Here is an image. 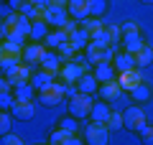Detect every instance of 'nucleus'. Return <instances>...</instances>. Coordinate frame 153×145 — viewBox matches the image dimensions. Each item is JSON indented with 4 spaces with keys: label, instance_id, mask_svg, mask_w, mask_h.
<instances>
[{
    "label": "nucleus",
    "instance_id": "nucleus-1",
    "mask_svg": "<svg viewBox=\"0 0 153 145\" xmlns=\"http://www.w3.org/2000/svg\"><path fill=\"white\" fill-rule=\"evenodd\" d=\"M146 125H148V120H146V109H143V104L133 102L130 107L123 112V127H125L128 132H140Z\"/></svg>",
    "mask_w": 153,
    "mask_h": 145
},
{
    "label": "nucleus",
    "instance_id": "nucleus-2",
    "mask_svg": "<svg viewBox=\"0 0 153 145\" xmlns=\"http://www.w3.org/2000/svg\"><path fill=\"white\" fill-rule=\"evenodd\" d=\"M36 99H38V104H44V107H56V104L64 99V84H61L59 79H54L51 84H46L44 89L36 92Z\"/></svg>",
    "mask_w": 153,
    "mask_h": 145
},
{
    "label": "nucleus",
    "instance_id": "nucleus-3",
    "mask_svg": "<svg viewBox=\"0 0 153 145\" xmlns=\"http://www.w3.org/2000/svg\"><path fill=\"white\" fill-rule=\"evenodd\" d=\"M94 99L92 94H84V92H76L74 97H69V115L76 120H87L89 117V109H92Z\"/></svg>",
    "mask_w": 153,
    "mask_h": 145
},
{
    "label": "nucleus",
    "instance_id": "nucleus-4",
    "mask_svg": "<svg viewBox=\"0 0 153 145\" xmlns=\"http://www.w3.org/2000/svg\"><path fill=\"white\" fill-rule=\"evenodd\" d=\"M82 135H84V143H89V145H107L110 143V130L102 122H92L89 120V125L82 130Z\"/></svg>",
    "mask_w": 153,
    "mask_h": 145
},
{
    "label": "nucleus",
    "instance_id": "nucleus-5",
    "mask_svg": "<svg viewBox=\"0 0 153 145\" xmlns=\"http://www.w3.org/2000/svg\"><path fill=\"white\" fill-rule=\"evenodd\" d=\"M41 18L49 23V28H64L66 21H69V13L66 8H56V5H46L41 10Z\"/></svg>",
    "mask_w": 153,
    "mask_h": 145
},
{
    "label": "nucleus",
    "instance_id": "nucleus-6",
    "mask_svg": "<svg viewBox=\"0 0 153 145\" xmlns=\"http://www.w3.org/2000/svg\"><path fill=\"white\" fill-rule=\"evenodd\" d=\"M84 74V66L82 64H76V61H64L59 69V74H56V79L61 81V84H76V79Z\"/></svg>",
    "mask_w": 153,
    "mask_h": 145
},
{
    "label": "nucleus",
    "instance_id": "nucleus-7",
    "mask_svg": "<svg viewBox=\"0 0 153 145\" xmlns=\"http://www.w3.org/2000/svg\"><path fill=\"white\" fill-rule=\"evenodd\" d=\"M49 51V48L44 46V43H36V41H31L28 46H23V54H21V59L26 61L28 66H33L36 69L38 64H41V59H44V54Z\"/></svg>",
    "mask_w": 153,
    "mask_h": 145
},
{
    "label": "nucleus",
    "instance_id": "nucleus-8",
    "mask_svg": "<svg viewBox=\"0 0 153 145\" xmlns=\"http://www.w3.org/2000/svg\"><path fill=\"white\" fill-rule=\"evenodd\" d=\"M10 115L18 120V122H31L36 117V104L33 102H13Z\"/></svg>",
    "mask_w": 153,
    "mask_h": 145
},
{
    "label": "nucleus",
    "instance_id": "nucleus-9",
    "mask_svg": "<svg viewBox=\"0 0 153 145\" xmlns=\"http://www.w3.org/2000/svg\"><path fill=\"white\" fill-rule=\"evenodd\" d=\"M110 64L115 66L117 74H120V71H128V69H138V66H135V56H133L130 51H125V48H123V51H115Z\"/></svg>",
    "mask_w": 153,
    "mask_h": 145
},
{
    "label": "nucleus",
    "instance_id": "nucleus-10",
    "mask_svg": "<svg viewBox=\"0 0 153 145\" xmlns=\"http://www.w3.org/2000/svg\"><path fill=\"white\" fill-rule=\"evenodd\" d=\"M115 79H117V84H120L123 92H130L133 87H138L143 81V76H140V69H128V71H120Z\"/></svg>",
    "mask_w": 153,
    "mask_h": 145
},
{
    "label": "nucleus",
    "instance_id": "nucleus-11",
    "mask_svg": "<svg viewBox=\"0 0 153 145\" xmlns=\"http://www.w3.org/2000/svg\"><path fill=\"white\" fill-rule=\"evenodd\" d=\"M110 115H112V109H110V102H105V99H97V102L92 104V109H89V117H87V120H92V122H102V125H107Z\"/></svg>",
    "mask_w": 153,
    "mask_h": 145
},
{
    "label": "nucleus",
    "instance_id": "nucleus-12",
    "mask_svg": "<svg viewBox=\"0 0 153 145\" xmlns=\"http://www.w3.org/2000/svg\"><path fill=\"white\" fill-rule=\"evenodd\" d=\"M120 94H123V89H120V84H117V79L105 81V84L97 87V97H100V99H105V102H115Z\"/></svg>",
    "mask_w": 153,
    "mask_h": 145
},
{
    "label": "nucleus",
    "instance_id": "nucleus-13",
    "mask_svg": "<svg viewBox=\"0 0 153 145\" xmlns=\"http://www.w3.org/2000/svg\"><path fill=\"white\" fill-rule=\"evenodd\" d=\"M94 79H97V84H105V81H112L115 76H117V71H115V66L110 64V61H100V64H94Z\"/></svg>",
    "mask_w": 153,
    "mask_h": 145
},
{
    "label": "nucleus",
    "instance_id": "nucleus-14",
    "mask_svg": "<svg viewBox=\"0 0 153 145\" xmlns=\"http://www.w3.org/2000/svg\"><path fill=\"white\" fill-rule=\"evenodd\" d=\"M49 23L44 21V18H36V21H31V31H28V38L36 43H44V38L49 36Z\"/></svg>",
    "mask_w": 153,
    "mask_h": 145
},
{
    "label": "nucleus",
    "instance_id": "nucleus-15",
    "mask_svg": "<svg viewBox=\"0 0 153 145\" xmlns=\"http://www.w3.org/2000/svg\"><path fill=\"white\" fill-rule=\"evenodd\" d=\"M61 64H64V59H61L59 54H56L54 48H49L44 54V59H41V69H46V71H51V74H59V69H61Z\"/></svg>",
    "mask_w": 153,
    "mask_h": 145
},
{
    "label": "nucleus",
    "instance_id": "nucleus-16",
    "mask_svg": "<svg viewBox=\"0 0 153 145\" xmlns=\"http://www.w3.org/2000/svg\"><path fill=\"white\" fill-rule=\"evenodd\" d=\"M13 97H16V102H33L36 99V89H33L31 81H21V84L13 87Z\"/></svg>",
    "mask_w": 153,
    "mask_h": 145
},
{
    "label": "nucleus",
    "instance_id": "nucleus-17",
    "mask_svg": "<svg viewBox=\"0 0 153 145\" xmlns=\"http://www.w3.org/2000/svg\"><path fill=\"white\" fill-rule=\"evenodd\" d=\"M128 94H130V99H133L135 104H146V102H151V99H153V89L146 84V81H140L138 87H133Z\"/></svg>",
    "mask_w": 153,
    "mask_h": 145
},
{
    "label": "nucleus",
    "instance_id": "nucleus-18",
    "mask_svg": "<svg viewBox=\"0 0 153 145\" xmlns=\"http://www.w3.org/2000/svg\"><path fill=\"white\" fill-rule=\"evenodd\" d=\"M120 46L125 48V51H130V54H135V51H140L143 46H146V38H143V33H128V36L120 38Z\"/></svg>",
    "mask_w": 153,
    "mask_h": 145
},
{
    "label": "nucleus",
    "instance_id": "nucleus-19",
    "mask_svg": "<svg viewBox=\"0 0 153 145\" xmlns=\"http://www.w3.org/2000/svg\"><path fill=\"white\" fill-rule=\"evenodd\" d=\"M56 79V74H51V71H46V69H41V66H36L33 69V74H31V84H33V89H44L46 84H51V81Z\"/></svg>",
    "mask_w": 153,
    "mask_h": 145
},
{
    "label": "nucleus",
    "instance_id": "nucleus-20",
    "mask_svg": "<svg viewBox=\"0 0 153 145\" xmlns=\"http://www.w3.org/2000/svg\"><path fill=\"white\" fill-rule=\"evenodd\" d=\"M69 41L74 43L76 51H84V48H87V43H89V31H87V28H82V26H76L74 31L69 33Z\"/></svg>",
    "mask_w": 153,
    "mask_h": 145
},
{
    "label": "nucleus",
    "instance_id": "nucleus-21",
    "mask_svg": "<svg viewBox=\"0 0 153 145\" xmlns=\"http://www.w3.org/2000/svg\"><path fill=\"white\" fill-rule=\"evenodd\" d=\"M97 79H94V74H87L84 71L79 79H76V92H84V94H94L97 92Z\"/></svg>",
    "mask_w": 153,
    "mask_h": 145
},
{
    "label": "nucleus",
    "instance_id": "nucleus-22",
    "mask_svg": "<svg viewBox=\"0 0 153 145\" xmlns=\"http://www.w3.org/2000/svg\"><path fill=\"white\" fill-rule=\"evenodd\" d=\"M64 41H69V33H66L64 28H51L49 36L44 38V46L46 48H56L59 43H64Z\"/></svg>",
    "mask_w": 153,
    "mask_h": 145
},
{
    "label": "nucleus",
    "instance_id": "nucleus-23",
    "mask_svg": "<svg viewBox=\"0 0 153 145\" xmlns=\"http://www.w3.org/2000/svg\"><path fill=\"white\" fill-rule=\"evenodd\" d=\"M133 56H135V66H138V69H146V66L153 61V48L146 43V46H143L140 51H135Z\"/></svg>",
    "mask_w": 153,
    "mask_h": 145
},
{
    "label": "nucleus",
    "instance_id": "nucleus-24",
    "mask_svg": "<svg viewBox=\"0 0 153 145\" xmlns=\"http://www.w3.org/2000/svg\"><path fill=\"white\" fill-rule=\"evenodd\" d=\"M87 8H89V16L92 18H102L105 13H107L110 3L107 0H87Z\"/></svg>",
    "mask_w": 153,
    "mask_h": 145
},
{
    "label": "nucleus",
    "instance_id": "nucleus-25",
    "mask_svg": "<svg viewBox=\"0 0 153 145\" xmlns=\"http://www.w3.org/2000/svg\"><path fill=\"white\" fill-rule=\"evenodd\" d=\"M89 43H94V46H100V48H107L110 46V36H107V31H105V26L89 33Z\"/></svg>",
    "mask_w": 153,
    "mask_h": 145
},
{
    "label": "nucleus",
    "instance_id": "nucleus-26",
    "mask_svg": "<svg viewBox=\"0 0 153 145\" xmlns=\"http://www.w3.org/2000/svg\"><path fill=\"white\" fill-rule=\"evenodd\" d=\"M54 51H56V54H59L64 61H69V59H74V56H76V48H74V43H71V41H64V43H59V46H56Z\"/></svg>",
    "mask_w": 153,
    "mask_h": 145
},
{
    "label": "nucleus",
    "instance_id": "nucleus-27",
    "mask_svg": "<svg viewBox=\"0 0 153 145\" xmlns=\"http://www.w3.org/2000/svg\"><path fill=\"white\" fill-rule=\"evenodd\" d=\"M56 127H61V130H64V132L74 135L76 130H79V120H76V117H71V115H66L64 120H59V122H56Z\"/></svg>",
    "mask_w": 153,
    "mask_h": 145
},
{
    "label": "nucleus",
    "instance_id": "nucleus-28",
    "mask_svg": "<svg viewBox=\"0 0 153 145\" xmlns=\"http://www.w3.org/2000/svg\"><path fill=\"white\" fill-rule=\"evenodd\" d=\"M18 13H23L28 21H36V18H41V8H36L31 0H28V3H23V5L18 8Z\"/></svg>",
    "mask_w": 153,
    "mask_h": 145
},
{
    "label": "nucleus",
    "instance_id": "nucleus-29",
    "mask_svg": "<svg viewBox=\"0 0 153 145\" xmlns=\"http://www.w3.org/2000/svg\"><path fill=\"white\" fill-rule=\"evenodd\" d=\"M66 138H69V132H64L61 127H54L49 132V143L51 145H66Z\"/></svg>",
    "mask_w": 153,
    "mask_h": 145
},
{
    "label": "nucleus",
    "instance_id": "nucleus-30",
    "mask_svg": "<svg viewBox=\"0 0 153 145\" xmlns=\"http://www.w3.org/2000/svg\"><path fill=\"white\" fill-rule=\"evenodd\" d=\"M10 125H13V115H10V112H3V109H0V135L10 132Z\"/></svg>",
    "mask_w": 153,
    "mask_h": 145
},
{
    "label": "nucleus",
    "instance_id": "nucleus-31",
    "mask_svg": "<svg viewBox=\"0 0 153 145\" xmlns=\"http://www.w3.org/2000/svg\"><path fill=\"white\" fill-rule=\"evenodd\" d=\"M110 36V46H120V26H105Z\"/></svg>",
    "mask_w": 153,
    "mask_h": 145
},
{
    "label": "nucleus",
    "instance_id": "nucleus-32",
    "mask_svg": "<svg viewBox=\"0 0 153 145\" xmlns=\"http://www.w3.org/2000/svg\"><path fill=\"white\" fill-rule=\"evenodd\" d=\"M79 26L87 28V31L92 33V31H97V28H102V21H100V18H92V16H89V18H84V21H79Z\"/></svg>",
    "mask_w": 153,
    "mask_h": 145
},
{
    "label": "nucleus",
    "instance_id": "nucleus-33",
    "mask_svg": "<svg viewBox=\"0 0 153 145\" xmlns=\"http://www.w3.org/2000/svg\"><path fill=\"white\" fill-rule=\"evenodd\" d=\"M13 102H16L13 89H8V92H3V94H0V109H10V107H13Z\"/></svg>",
    "mask_w": 153,
    "mask_h": 145
},
{
    "label": "nucleus",
    "instance_id": "nucleus-34",
    "mask_svg": "<svg viewBox=\"0 0 153 145\" xmlns=\"http://www.w3.org/2000/svg\"><path fill=\"white\" fill-rule=\"evenodd\" d=\"M23 140H21V135H16V132H5V135H0V145H21Z\"/></svg>",
    "mask_w": 153,
    "mask_h": 145
},
{
    "label": "nucleus",
    "instance_id": "nucleus-35",
    "mask_svg": "<svg viewBox=\"0 0 153 145\" xmlns=\"http://www.w3.org/2000/svg\"><path fill=\"white\" fill-rule=\"evenodd\" d=\"M120 127H123V115L112 109V115H110V120H107V130H120Z\"/></svg>",
    "mask_w": 153,
    "mask_h": 145
},
{
    "label": "nucleus",
    "instance_id": "nucleus-36",
    "mask_svg": "<svg viewBox=\"0 0 153 145\" xmlns=\"http://www.w3.org/2000/svg\"><path fill=\"white\" fill-rule=\"evenodd\" d=\"M138 31H140V26H138V23L125 21V23L120 26V38H123V36H128V33H138Z\"/></svg>",
    "mask_w": 153,
    "mask_h": 145
},
{
    "label": "nucleus",
    "instance_id": "nucleus-37",
    "mask_svg": "<svg viewBox=\"0 0 153 145\" xmlns=\"http://www.w3.org/2000/svg\"><path fill=\"white\" fill-rule=\"evenodd\" d=\"M140 143H146V145H153V125H146V127L140 130Z\"/></svg>",
    "mask_w": 153,
    "mask_h": 145
},
{
    "label": "nucleus",
    "instance_id": "nucleus-38",
    "mask_svg": "<svg viewBox=\"0 0 153 145\" xmlns=\"http://www.w3.org/2000/svg\"><path fill=\"white\" fill-rule=\"evenodd\" d=\"M23 3H28V0H5V5L10 8V10H18V8H21Z\"/></svg>",
    "mask_w": 153,
    "mask_h": 145
},
{
    "label": "nucleus",
    "instance_id": "nucleus-39",
    "mask_svg": "<svg viewBox=\"0 0 153 145\" xmlns=\"http://www.w3.org/2000/svg\"><path fill=\"white\" fill-rule=\"evenodd\" d=\"M8 89H13V87L8 84V79H5V76H0V94H3V92H8Z\"/></svg>",
    "mask_w": 153,
    "mask_h": 145
},
{
    "label": "nucleus",
    "instance_id": "nucleus-40",
    "mask_svg": "<svg viewBox=\"0 0 153 145\" xmlns=\"http://www.w3.org/2000/svg\"><path fill=\"white\" fill-rule=\"evenodd\" d=\"M49 5H56V8H66L69 0H49Z\"/></svg>",
    "mask_w": 153,
    "mask_h": 145
},
{
    "label": "nucleus",
    "instance_id": "nucleus-41",
    "mask_svg": "<svg viewBox=\"0 0 153 145\" xmlns=\"http://www.w3.org/2000/svg\"><path fill=\"white\" fill-rule=\"evenodd\" d=\"M31 3H33V5H36V8H41V10H44V8L49 5V0H31Z\"/></svg>",
    "mask_w": 153,
    "mask_h": 145
},
{
    "label": "nucleus",
    "instance_id": "nucleus-42",
    "mask_svg": "<svg viewBox=\"0 0 153 145\" xmlns=\"http://www.w3.org/2000/svg\"><path fill=\"white\" fill-rule=\"evenodd\" d=\"M3 38H5V21L0 18V41H3Z\"/></svg>",
    "mask_w": 153,
    "mask_h": 145
},
{
    "label": "nucleus",
    "instance_id": "nucleus-43",
    "mask_svg": "<svg viewBox=\"0 0 153 145\" xmlns=\"http://www.w3.org/2000/svg\"><path fill=\"white\" fill-rule=\"evenodd\" d=\"M76 3H87V0H69V5H76Z\"/></svg>",
    "mask_w": 153,
    "mask_h": 145
},
{
    "label": "nucleus",
    "instance_id": "nucleus-44",
    "mask_svg": "<svg viewBox=\"0 0 153 145\" xmlns=\"http://www.w3.org/2000/svg\"><path fill=\"white\" fill-rule=\"evenodd\" d=\"M138 3H143V5H153V0H138Z\"/></svg>",
    "mask_w": 153,
    "mask_h": 145
}]
</instances>
